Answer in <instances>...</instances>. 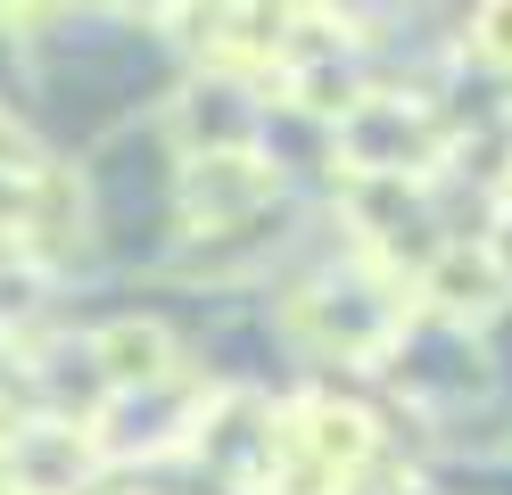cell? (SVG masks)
<instances>
[{
  "instance_id": "obj_12",
  "label": "cell",
  "mask_w": 512,
  "mask_h": 495,
  "mask_svg": "<svg viewBox=\"0 0 512 495\" xmlns=\"http://www.w3.org/2000/svg\"><path fill=\"white\" fill-rule=\"evenodd\" d=\"M479 248H488V264H496V273L512 281V190H504L496 207H488V231H479Z\"/></svg>"
},
{
  "instance_id": "obj_5",
  "label": "cell",
  "mask_w": 512,
  "mask_h": 495,
  "mask_svg": "<svg viewBox=\"0 0 512 495\" xmlns=\"http://www.w3.org/2000/svg\"><path fill=\"white\" fill-rule=\"evenodd\" d=\"M108 462L91 446V421L17 413L0 429V495H83Z\"/></svg>"
},
{
  "instance_id": "obj_8",
  "label": "cell",
  "mask_w": 512,
  "mask_h": 495,
  "mask_svg": "<svg viewBox=\"0 0 512 495\" xmlns=\"http://www.w3.org/2000/svg\"><path fill=\"white\" fill-rule=\"evenodd\" d=\"M91 363H100V380H108V396H124V388H157V380H174V372H190L182 363V339H174V322L166 314H108V322H91Z\"/></svg>"
},
{
  "instance_id": "obj_11",
  "label": "cell",
  "mask_w": 512,
  "mask_h": 495,
  "mask_svg": "<svg viewBox=\"0 0 512 495\" xmlns=\"http://www.w3.org/2000/svg\"><path fill=\"white\" fill-rule=\"evenodd\" d=\"M463 42H471V58L488 66V75L512 83V0H479L471 25H463Z\"/></svg>"
},
{
  "instance_id": "obj_1",
  "label": "cell",
  "mask_w": 512,
  "mask_h": 495,
  "mask_svg": "<svg viewBox=\"0 0 512 495\" xmlns=\"http://www.w3.org/2000/svg\"><path fill=\"white\" fill-rule=\"evenodd\" d=\"M405 322H413V281L364 248L323 264L314 281H298L290 306H281L290 347H306L314 363H356V372H389Z\"/></svg>"
},
{
  "instance_id": "obj_3",
  "label": "cell",
  "mask_w": 512,
  "mask_h": 495,
  "mask_svg": "<svg viewBox=\"0 0 512 495\" xmlns=\"http://www.w3.org/2000/svg\"><path fill=\"white\" fill-rule=\"evenodd\" d=\"M281 207V165L265 149L174 157V231L182 240H248Z\"/></svg>"
},
{
  "instance_id": "obj_4",
  "label": "cell",
  "mask_w": 512,
  "mask_h": 495,
  "mask_svg": "<svg viewBox=\"0 0 512 495\" xmlns=\"http://www.w3.org/2000/svg\"><path fill=\"white\" fill-rule=\"evenodd\" d=\"M207 405H215L207 372H174L157 388H124V396H108V405L91 413V446H100V462H174V454H190Z\"/></svg>"
},
{
  "instance_id": "obj_6",
  "label": "cell",
  "mask_w": 512,
  "mask_h": 495,
  "mask_svg": "<svg viewBox=\"0 0 512 495\" xmlns=\"http://www.w3.org/2000/svg\"><path fill=\"white\" fill-rule=\"evenodd\" d=\"M380 446H389V429H380L372 405H356V396H331V388H314L298 396V405H281V454H298L314 462L323 479H356L380 462Z\"/></svg>"
},
{
  "instance_id": "obj_2",
  "label": "cell",
  "mask_w": 512,
  "mask_h": 495,
  "mask_svg": "<svg viewBox=\"0 0 512 495\" xmlns=\"http://www.w3.org/2000/svg\"><path fill=\"white\" fill-rule=\"evenodd\" d=\"M331 165H339V182H438L446 124L430 116L422 91L372 83L356 108L331 124Z\"/></svg>"
},
{
  "instance_id": "obj_10",
  "label": "cell",
  "mask_w": 512,
  "mask_h": 495,
  "mask_svg": "<svg viewBox=\"0 0 512 495\" xmlns=\"http://www.w3.org/2000/svg\"><path fill=\"white\" fill-rule=\"evenodd\" d=\"M42 289H50V264H34V256H9V264H0V339L34 330Z\"/></svg>"
},
{
  "instance_id": "obj_13",
  "label": "cell",
  "mask_w": 512,
  "mask_h": 495,
  "mask_svg": "<svg viewBox=\"0 0 512 495\" xmlns=\"http://www.w3.org/2000/svg\"><path fill=\"white\" fill-rule=\"evenodd\" d=\"M50 9H58V0H0V25H9V33H17V25H42Z\"/></svg>"
},
{
  "instance_id": "obj_7",
  "label": "cell",
  "mask_w": 512,
  "mask_h": 495,
  "mask_svg": "<svg viewBox=\"0 0 512 495\" xmlns=\"http://www.w3.org/2000/svg\"><path fill=\"white\" fill-rule=\"evenodd\" d=\"M413 306L438 314V322H455V330H479V322H496L512 306V281L488 264L479 240H438L430 264L413 273Z\"/></svg>"
},
{
  "instance_id": "obj_9",
  "label": "cell",
  "mask_w": 512,
  "mask_h": 495,
  "mask_svg": "<svg viewBox=\"0 0 512 495\" xmlns=\"http://www.w3.org/2000/svg\"><path fill=\"white\" fill-rule=\"evenodd\" d=\"M42 149H0V248H25V231H34V198H42Z\"/></svg>"
}]
</instances>
